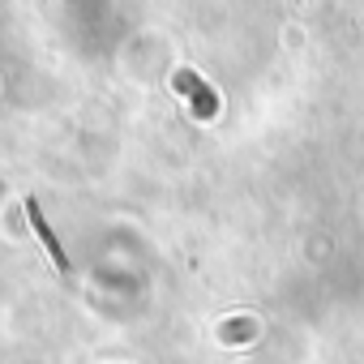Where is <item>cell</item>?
<instances>
[{"label": "cell", "instance_id": "cell-1", "mask_svg": "<svg viewBox=\"0 0 364 364\" xmlns=\"http://www.w3.org/2000/svg\"><path fill=\"white\" fill-rule=\"evenodd\" d=\"M26 210H31V223H35V232H39V236H43V245H48V253H52V257H56V266H60V270H69V262H65V249H60V240H56V236H52V228H48V223H43V215H39V206H35V202H31V206H26Z\"/></svg>", "mask_w": 364, "mask_h": 364}]
</instances>
